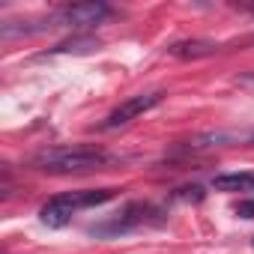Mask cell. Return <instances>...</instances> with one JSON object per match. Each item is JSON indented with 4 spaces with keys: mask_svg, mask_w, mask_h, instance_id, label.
Wrapping results in <instances>:
<instances>
[{
    "mask_svg": "<svg viewBox=\"0 0 254 254\" xmlns=\"http://www.w3.org/2000/svg\"><path fill=\"white\" fill-rule=\"evenodd\" d=\"M114 159L99 147H48L33 156V168L48 174H87L111 165Z\"/></svg>",
    "mask_w": 254,
    "mask_h": 254,
    "instance_id": "6da1fadb",
    "label": "cell"
},
{
    "mask_svg": "<svg viewBox=\"0 0 254 254\" xmlns=\"http://www.w3.org/2000/svg\"><path fill=\"white\" fill-rule=\"evenodd\" d=\"M108 15H111L108 3H102V0H87V3H69V6L57 9L54 21L66 24V27H93V24H102Z\"/></svg>",
    "mask_w": 254,
    "mask_h": 254,
    "instance_id": "277c9868",
    "label": "cell"
},
{
    "mask_svg": "<svg viewBox=\"0 0 254 254\" xmlns=\"http://www.w3.org/2000/svg\"><path fill=\"white\" fill-rule=\"evenodd\" d=\"M114 197V189H99V191H69V194H57L51 197L42 209H39V218L42 224L48 227H63L72 221V215L78 209H87V206H99L105 200Z\"/></svg>",
    "mask_w": 254,
    "mask_h": 254,
    "instance_id": "7a4b0ae2",
    "label": "cell"
},
{
    "mask_svg": "<svg viewBox=\"0 0 254 254\" xmlns=\"http://www.w3.org/2000/svg\"><path fill=\"white\" fill-rule=\"evenodd\" d=\"M147 212H150V206L147 203H132L129 209H126L111 227H105V230H126V227H132V224H141L144 218H147Z\"/></svg>",
    "mask_w": 254,
    "mask_h": 254,
    "instance_id": "52a82bcc",
    "label": "cell"
},
{
    "mask_svg": "<svg viewBox=\"0 0 254 254\" xmlns=\"http://www.w3.org/2000/svg\"><path fill=\"white\" fill-rule=\"evenodd\" d=\"M212 186L218 191H251L254 189V174L242 171V174H218L212 180Z\"/></svg>",
    "mask_w": 254,
    "mask_h": 254,
    "instance_id": "8992f818",
    "label": "cell"
},
{
    "mask_svg": "<svg viewBox=\"0 0 254 254\" xmlns=\"http://www.w3.org/2000/svg\"><path fill=\"white\" fill-rule=\"evenodd\" d=\"M165 99V93L162 90H153V93H138V96H129L126 102H120L108 117H105V123H102V129H120V126H126V123H132V120H138L141 114H147L150 108H156L159 102Z\"/></svg>",
    "mask_w": 254,
    "mask_h": 254,
    "instance_id": "3957f363",
    "label": "cell"
},
{
    "mask_svg": "<svg viewBox=\"0 0 254 254\" xmlns=\"http://www.w3.org/2000/svg\"><path fill=\"white\" fill-rule=\"evenodd\" d=\"M212 51H215V45H209V42H177V45H171L174 57H197V54H212Z\"/></svg>",
    "mask_w": 254,
    "mask_h": 254,
    "instance_id": "ba28073f",
    "label": "cell"
},
{
    "mask_svg": "<svg viewBox=\"0 0 254 254\" xmlns=\"http://www.w3.org/2000/svg\"><path fill=\"white\" fill-rule=\"evenodd\" d=\"M233 144H254V132H209L200 135L191 147L194 150H206V147H233Z\"/></svg>",
    "mask_w": 254,
    "mask_h": 254,
    "instance_id": "5b68a950",
    "label": "cell"
},
{
    "mask_svg": "<svg viewBox=\"0 0 254 254\" xmlns=\"http://www.w3.org/2000/svg\"><path fill=\"white\" fill-rule=\"evenodd\" d=\"M236 215L254 218V200H239V203H236Z\"/></svg>",
    "mask_w": 254,
    "mask_h": 254,
    "instance_id": "9c48e42d",
    "label": "cell"
}]
</instances>
